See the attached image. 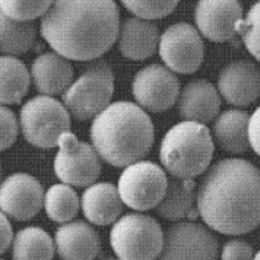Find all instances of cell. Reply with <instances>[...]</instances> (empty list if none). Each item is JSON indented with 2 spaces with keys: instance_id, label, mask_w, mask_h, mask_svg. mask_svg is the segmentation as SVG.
Listing matches in <instances>:
<instances>
[{
  "instance_id": "6da1fadb",
  "label": "cell",
  "mask_w": 260,
  "mask_h": 260,
  "mask_svg": "<svg viewBox=\"0 0 260 260\" xmlns=\"http://www.w3.org/2000/svg\"><path fill=\"white\" fill-rule=\"evenodd\" d=\"M259 170L254 164L243 159L219 161L202 178L197 212L217 232L246 234L259 224Z\"/></svg>"
},
{
  "instance_id": "7a4b0ae2",
  "label": "cell",
  "mask_w": 260,
  "mask_h": 260,
  "mask_svg": "<svg viewBox=\"0 0 260 260\" xmlns=\"http://www.w3.org/2000/svg\"><path fill=\"white\" fill-rule=\"evenodd\" d=\"M119 27L114 1H55L42 16L40 34L62 58L92 60L113 45Z\"/></svg>"
},
{
  "instance_id": "3957f363",
  "label": "cell",
  "mask_w": 260,
  "mask_h": 260,
  "mask_svg": "<svg viewBox=\"0 0 260 260\" xmlns=\"http://www.w3.org/2000/svg\"><path fill=\"white\" fill-rule=\"evenodd\" d=\"M91 139L103 160L115 167H126L150 152L153 123L139 106L131 102H116L95 117Z\"/></svg>"
},
{
  "instance_id": "277c9868",
  "label": "cell",
  "mask_w": 260,
  "mask_h": 260,
  "mask_svg": "<svg viewBox=\"0 0 260 260\" xmlns=\"http://www.w3.org/2000/svg\"><path fill=\"white\" fill-rule=\"evenodd\" d=\"M213 152L214 144L209 129L199 123L184 121L167 132L160 159L172 177L192 179L206 171Z\"/></svg>"
},
{
  "instance_id": "5b68a950",
  "label": "cell",
  "mask_w": 260,
  "mask_h": 260,
  "mask_svg": "<svg viewBox=\"0 0 260 260\" xmlns=\"http://www.w3.org/2000/svg\"><path fill=\"white\" fill-rule=\"evenodd\" d=\"M109 240L119 260H155L162 250L164 232L153 217L128 213L114 223Z\"/></svg>"
},
{
  "instance_id": "8992f818",
  "label": "cell",
  "mask_w": 260,
  "mask_h": 260,
  "mask_svg": "<svg viewBox=\"0 0 260 260\" xmlns=\"http://www.w3.org/2000/svg\"><path fill=\"white\" fill-rule=\"evenodd\" d=\"M20 125L25 140L38 148L58 145L59 138L71 130V116L66 107L52 96L38 95L24 104Z\"/></svg>"
},
{
  "instance_id": "52a82bcc",
  "label": "cell",
  "mask_w": 260,
  "mask_h": 260,
  "mask_svg": "<svg viewBox=\"0 0 260 260\" xmlns=\"http://www.w3.org/2000/svg\"><path fill=\"white\" fill-rule=\"evenodd\" d=\"M114 92V74L104 61L90 67L62 94L66 108L79 121L95 118L108 106Z\"/></svg>"
},
{
  "instance_id": "ba28073f",
  "label": "cell",
  "mask_w": 260,
  "mask_h": 260,
  "mask_svg": "<svg viewBox=\"0 0 260 260\" xmlns=\"http://www.w3.org/2000/svg\"><path fill=\"white\" fill-rule=\"evenodd\" d=\"M167 177L162 168L149 161H139L129 165L118 181L120 198L136 211L156 208L167 188Z\"/></svg>"
},
{
  "instance_id": "9c48e42d",
  "label": "cell",
  "mask_w": 260,
  "mask_h": 260,
  "mask_svg": "<svg viewBox=\"0 0 260 260\" xmlns=\"http://www.w3.org/2000/svg\"><path fill=\"white\" fill-rule=\"evenodd\" d=\"M59 150L54 162L56 176L75 187L91 186L100 177L102 167L95 149L80 142L71 131L59 138Z\"/></svg>"
},
{
  "instance_id": "30bf717a",
  "label": "cell",
  "mask_w": 260,
  "mask_h": 260,
  "mask_svg": "<svg viewBox=\"0 0 260 260\" xmlns=\"http://www.w3.org/2000/svg\"><path fill=\"white\" fill-rule=\"evenodd\" d=\"M218 240L204 225L181 221L164 234L160 260H217Z\"/></svg>"
},
{
  "instance_id": "8fae6325",
  "label": "cell",
  "mask_w": 260,
  "mask_h": 260,
  "mask_svg": "<svg viewBox=\"0 0 260 260\" xmlns=\"http://www.w3.org/2000/svg\"><path fill=\"white\" fill-rule=\"evenodd\" d=\"M160 56L173 71L190 74L204 59V43L197 29L187 23L170 25L160 38Z\"/></svg>"
},
{
  "instance_id": "7c38bea8",
  "label": "cell",
  "mask_w": 260,
  "mask_h": 260,
  "mask_svg": "<svg viewBox=\"0 0 260 260\" xmlns=\"http://www.w3.org/2000/svg\"><path fill=\"white\" fill-rule=\"evenodd\" d=\"M180 85L174 72L161 64L147 66L139 71L132 83L136 101L151 112H163L173 107Z\"/></svg>"
},
{
  "instance_id": "4fadbf2b",
  "label": "cell",
  "mask_w": 260,
  "mask_h": 260,
  "mask_svg": "<svg viewBox=\"0 0 260 260\" xmlns=\"http://www.w3.org/2000/svg\"><path fill=\"white\" fill-rule=\"evenodd\" d=\"M44 190L30 175L17 173L0 183V212L16 221H28L43 206Z\"/></svg>"
},
{
  "instance_id": "5bb4252c",
  "label": "cell",
  "mask_w": 260,
  "mask_h": 260,
  "mask_svg": "<svg viewBox=\"0 0 260 260\" xmlns=\"http://www.w3.org/2000/svg\"><path fill=\"white\" fill-rule=\"evenodd\" d=\"M242 19L243 7L235 0L199 1L195 8V22L199 30L214 42L233 38Z\"/></svg>"
},
{
  "instance_id": "9a60e30c",
  "label": "cell",
  "mask_w": 260,
  "mask_h": 260,
  "mask_svg": "<svg viewBox=\"0 0 260 260\" xmlns=\"http://www.w3.org/2000/svg\"><path fill=\"white\" fill-rule=\"evenodd\" d=\"M218 90L225 100L237 107H247L259 95V69L248 59H238L221 70Z\"/></svg>"
},
{
  "instance_id": "2e32d148",
  "label": "cell",
  "mask_w": 260,
  "mask_h": 260,
  "mask_svg": "<svg viewBox=\"0 0 260 260\" xmlns=\"http://www.w3.org/2000/svg\"><path fill=\"white\" fill-rule=\"evenodd\" d=\"M55 249L61 260H95L101 251V239L91 225L71 221L55 233Z\"/></svg>"
},
{
  "instance_id": "e0dca14e",
  "label": "cell",
  "mask_w": 260,
  "mask_h": 260,
  "mask_svg": "<svg viewBox=\"0 0 260 260\" xmlns=\"http://www.w3.org/2000/svg\"><path fill=\"white\" fill-rule=\"evenodd\" d=\"M221 99L213 84L205 79L190 81L178 95V111L186 121L206 124L219 112Z\"/></svg>"
},
{
  "instance_id": "ac0fdd59",
  "label": "cell",
  "mask_w": 260,
  "mask_h": 260,
  "mask_svg": "<svg viewBox=\"0 0 260 260\" xmlns=\"http://www.w3.org/2000/svg\"><path fill=\"white\" fill-rule=\"evenodd\" d=\"M36 91L45 96L63 94L71 85L73 69L71 62L57 53L39 55L31 67Z\"/></svg>"
},
{
  "instance_id": "d6986e66",
  "label": "cell",
  "mask_w": 260,
  "mask_h": 260,
  "mask_svg": "<svg viewBox=\"0 0 260 260\" xmlns=\"http://www.w3.org/2000/svg\"><path fill=\"white\" fill-rule=\"evenodd\" d=\"M118 36L120 52L134 60L153 56L160 39L158 26L139 18L126 19L119 27Z\"/></svg>"
},
{
  "instance_id": "ffe728a7",
  "label": "cell",
  "mask_w": 260,
  "mask_h": 260,
  "mask_svg": "<svg viewBox=\"0 0 260 260\" xmlns=\"http://www.w3.org/2000/svg\"><path fill=\"white\" fill-rule=\"evenodd\" d=\"M83 213L93 224L107 226L118 220L123 202L118 189L111 183L100 182L89 186L83 193Z\"/></svg>"
},
{
  "instance_id": "44dd1931",
  "label": "cell",
  "mask_w": 260,
  "mask_h": 260,
  "mask_svg": "<svg viewBox=\"0 0 260 260\" xmlns=\"http://www.w3.org/2000/svg\"><path fill=\"white\" fill-rule=\"evenodd\" d=\"M167 188L160 203L156 206V213L170 221L183 219L195 220L198 212L195 207L196 194L193 179L171 177L167 178Z\"/></svg>"
},
{
  "instance_id": "7402d4cb",
  "label": "cell",
  "mask_w": 260,
  "mask_h": 260,
  "mask_svg": "<svg viewBox=\"0 0 260 260\" xmlns=\"http://www.w3.org/2000/svg\"><path fill=\"white\" fill-rule=\"evenodd\" d=\"M249 115L240 109H228L220 114L213 126L214 139L229 153L244 154L250 148L248 128Z\"/></svg>"
},
{
  "instance_id": "603a6c76",
  "label": "cell",
  "mask_w": 260,
  "mask_h": 260,
  "mask_svg": "<svg viewBox=\"0 0 260 260\" xmlns=\"http://www.w3.org/2000/svg\"><path fill=\"white\" fill-rule=\"evenodd\" d=\"M13 260H52L55 243L43 228L28 226L19 230L11 244Z\"/></svg>"
},
{
  "instance_id": "cb8c5ba5",
  "label": "cell",
  "mask_w": 260,
  "mask_h": 260,
  "mask_svg": "<svg viewBox=\"0 0 260 260\" xmlns=\"http://www.w3.org/2000/svg\"><path fill=\"white\" fill-rule=\"evenodd\" d=\"M30 86V73L15 57H0V105L21 104Z\"/></svg>"
},
{
  "instance_id": "d4e9b609",
  "label": "cell",
  "mask_w": 260,
  "mask_h": 260,
  "mask_svg": "<svg viewBox=\"0 0 260 260\" xmlns=\"http://www.w3.org/2000/svg\"><path fill=\"white\" fill-rule=\"evenodd\" d=\"M36 34L34 23L18 22L0 12V53L9 57L24 55L34 47Z\"/></svg>"
},
{
  "instance_id": "484cf974",
  "label": "cell",
  "mask_w": 260,
  "mask_h": 260,
  "mask_svg": "<svg viewBox=\"0 0 260 260\" xmlns=\"http://www.w3.org/2000/svg\"><path fill=\"white\" fill-rule=\"evenodd\" d=\"M43 206L52 221L64 224L77 215L80 203L77 193L71 186L55 184L44 194Z\"/></svg>"
},
{
  "instance_id": "4316f807",
  "label": "cell",
  "mask_w": 260,
  "mask_h": 260,
  "mask_svg": "<svg viewBox=\"0 0 260 260\" xmlns=\"http://www.w3.org/2000/svg\"><path fill=\"white\" fill-rule=\"evenodd\" d=\"M51 1H0V12L18 22H31L47 12Z\"/></svg>"
},
{
  "instance_id": "83f0119b",
  "label": "cell",
  "mask_w": 260,
  "mask_h": 260,
  "mask_svg": "<svg viewBox=\"0 0 260 260\" xmlns=\"http://www.w3.org/2000/svg\"><path fill=\"white\" fill-rule=\"evenodd\" d=\"M259 3H255L247 15V18L242 19L236 27V34L243 36L246 47L256 60L259 59Z\"/></svg>"
},
{
  "instance_id": "f1b7e54d",
  "label": "cell",
  "mask_w": 260,
  "mask_h": 260,
  "mask_svg": "<svg viewBox=\"0 0 260 260\" xmlns=\"http://www.w3.org/2000/svg\"><path fill=\"white\" fill-rule=\"evenodd\" d=\"M122 4L142 20L162 19L173 12L178 1H124Z\"/></svg>"
},
{
  "instance_id": "f546056e",
  "label": "cell",
  "mask_w": 260,
  "mask_h": 260,
  "mask_svg": "<svg viewBox=\"0 0 260 260\" xmlns=\"http://www.w3.org/2000/svg\"><path fill=\"white\" fill-rule=\"evenodd\" d=\"M18 121L11 109L0 105V151L11 147L18 137Z\"/></svg>"
},
{
  "instance_id": "4dcf8cb0",
  "label": "cell",
  "mask_w": 260,
  "mask_h": 260,
  "mask_svg": "<svg viewBox=\"0 0 260 260\" xmlns=\"http://www.w3.org/2000/svg\"><path fill=\"white\" fill-rule=\"evenodd\" d=\"M255 256L252 247L243 240H230L225 243L222 251V260H253Z\"/></svg>"
},
{
  "instance_id": "1f68e13d",
  "label": "cell",
  "mask_w": 260,
  "mask_h": 260,
  "mask_svg": "<svg viewBox=\"0 0 260 260\" xmlns=\"http://www.w3.org/2000/svg\"><path fill=\"white\" fill-rule=\"evenodd\" d=\"M13 237L12 225L8 220V217L0 212V256L11 247Z\"/></svg>"
},
{
  "instance_id": "d6a6232c",
  "label": "cell",
  "mask_w": 260,
  "mask_h": 260,
  "mask_svg": "<svg viewBox=\"0 0 260 260\" xmlns=\"http://www.w3.org/2000/svg\"><path fill=\"white\" fill-rule=\"evenodd\" d=\"M259 108H256L255 112L252 116L249 117L248 121V142L250 147L255 151V153H259Z\"/></svg>"
},
{
  "instance_id": "836d02e7",
  "label": "cell",
  "mask_w": 260,
  "mask_h": 260,
  "mask_svg": "<svg viewBox=\"0 0 260 260\" xmlns=\"http://www.w3.org/2000/svg\"><path fill=\"white\" fill-rule=\"evenodd\" d=\"M258 257H259V256H258V253H256V254H255V256H254V258H253V260H258Z\"/></svg>"
},
{
  "instance_id": "e575fe53",
  "label": "cell",
  "mask_w": 260,
  "mask_h": 260,
  "mask_svg": "<svg viewBox=\"0 0 260 260\" xmlns=\"http://www.w3.org/2000/svg\"><path fill=\"white\" fill-rule=\"evenodd\" d=\"M106 260H115V259H106Z\"/></svg>"
},
{
  "instance_id": "d590c367",
  "label": "cell",
  "mask_w": 260,
  "mask_h": 260,
  "mask_svg": "<svg viewBox=\"0 0 260 260\" xmlns=\"http://www.w3.org/2000/svg\"><path fill=\"white\" fill-rule=\"evenodd\" d=\"M0 260H2V259H0Z\"/></svg>"
}]
</instances>
